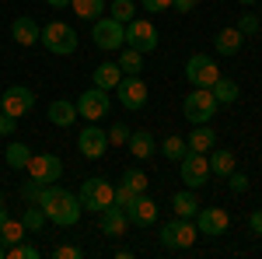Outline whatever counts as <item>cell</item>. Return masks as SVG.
Instances as JSON below:
<instances>
[{
	"instance_id": "cell-2",
	"label": "cell",
	"mask_w": 262,
	"mask_h": 259,
	"mask_svg": "<svg viewBox=\"0 0 262 259\" xmlns=\"http://www.w3.org/2000/svg\"><path fill=\"white\" fill-rule=\"evenodd\" d=\"M217 109H221V102L213 98L210 88H192V95H185V102H182V116H185V123H192V126L210 123L217 116Z\"/></svg>"
},
{
	"instance_id": "cell-8",
	"label": "cell",
	"mask_w": 262,
	"mask_h": 259,
	"mask_svg": "<svg viewBox=\"0 0 262 259\" xmlns=\"http://www.w3.org/2000/svg\"><path fill=\"white\" fill-rule=\"evenodd\" d=\"M112 182H105V179H84L81 186V207L84 210H91V214H101L105 207H112Z\"/></svg>"
},
{
	"instance_id": "cell-20",
	"label": "cell",
	"mask_w": 262,
	"mask_h": 259,
	"mask_svg": "<svg viewBox=\"0 0 262 259\" xmlns=\"http://www.w3.org/2000/svg\"><path fill=\"white\" fill-rule=\"evenodd\" d=\"M122 81V70L119 63H98L95 70H91V84L95 88H101V91H116Z\"/></svg>"
},
{
	"instance_id": "cell-44",
	"label": "cell",
	"mask_w": 262,
	"mask_h": 259,
	"mask_svg": "<svg viewBox=\"0 0 262 259\" xmlns=\"http://www.w3.org/2000/svg\"><path fill=\"white\" fill-rule=\"evenodd\" d=\"M248 231L262 238V210H255V214H248Z\"/></svg>"
},
{
	"instance_id": "cell-28",
	"label": "cell",
	"mask_w": 262,
	"mask_h": 259,
	"mask_svg": "<svg viewBox=\"0 0 262 259\" xmlns=\"http://www.w3.org/2000/svg\"><path fill=\"white\" fill-rule=\"evenodd\" d=\"M171 207H175V214H179V217H196L200 200H196V193H192V189H182V193H175V196H171Z\"/></svg>"
},
{
	"instance_id": "cell-35",
	"label": "cell",
	"mask_w": 262,
	"mask_h": 259,
	"mask_svg": "<svg viewBox=\"0 0 262 259\" xmlns=\"http://www.w3.org/2000/svg\"><path fill=\"white\" fill-rule=\"evenodd\" d=\"M7 259H39V249L21 238V242H14V245H7Z\"/></svg>"
},
{
	"instance_id": "cell-1",
	"label": "cell",
	"mask_w": 262,
	"mask_h": 259,
	"mask_svg": "<svg viewBox=\"0 0 262 259\" xmlns=\"http://www.w3.org/2000/svg\"><path fill=\"white\" fill-rule=\"evenodd\" d=\"M39 207L46 210V217L53 221L56 228H74L77 221H81V200L74 196V193H67L60 182H53V186H42V196H39Z\"/></svg>"
},
{
	"instance_id": "cell-40",
	"label": "cell",
	"mask_w": 262,
	"mask_h": 259,
	"mask_svg": "<svg viewBox=\"0 0 262 259\" xmlns=\"http://www.w3.org/2000/svg\"><path fill=\"white\" fill-rule=\"evenodd\" d=\"M227 186H231V193H245V189H248V175H242V172L234 168V172L227 175Z\"/></svg>"
},
{
	"instance_id": "cell-21",
	"label": "cell",
	"mask_w": 262,
	"mask_h": 259,
	"mask_svg": "<svg viewBox=\"0 0 262 259\" xmlns=\"http://www.w3.org/2000/svg\"><path fill=\"white\" fill-rule=\"evenodd\" d=\"M245 46V35L238 28H221L217 32V39H213V49L221 53V56H234V53H242Z\"/></svg>"
},
{
	"instance_id": "cell-33",
	"label": "cell",
	"mask_w": 262,
	"mask_h": 259,
	"mask_svg": "<svg viewBox=\"0 0 262 259\" xmlns=\"http://www.w3.org/2000/svg\"><path fill=\"white\" fill-rule=\"evenodd\" d=\"M108 18L129 25V21L137 18V4H133V0H112V14H108Z\"/></svg>"
},
{
	"instance_id": "cell-37",
	"label": "cell",
	"mask_w": 262,
	"mask_h": 259,
	"mask_svg": "<svg viewBox=\"0 0 262 259\" xmlns=\"http://www.w3.org/2000/svg\"><path fill=\"white\" fill-rule=\"evenodd\" d=\"M105 133H108V144H112V147H122V144L129 140V126H126V123H112V130H105Z\"/></svg>"
},
{
	"instance_id": "cell-47",
	"label": "cell",
	"mask_w": 262,
	"mask_h": 259,
	"mask_svg": "<svg viewBox=\"0 0 262 259\" xmlns=\"http://www.w3.org/2000/svg\"><path fill=\"white\" fill-rule=\"evenodd\" d=\"M4 221H7V207L0 203V224H4Z\"/></svg>"
},
{
	"instance_id": "cell-43",
	"label": "cell",
	"mask_w": 262,
	"mask_h": 259,
	"mask_svg": "<svg viewBox=\"0 0 262 259\" xmlns=\"http://www.w3.org/2000/svg\"><path fill=\"white\" fill-rule=\"evenodd\" d=\"M143 11H154V14H161V11H168L171 7V0H140Z\"/></svg>"
},
{
	"instance_id": "cell-18",
	"label": "cell",
	"mask_w": 262,
	"mask_h": 259,
	"mask_svg": "<svg viewBox=\"0 0 262 259\" xmlns=\"http://www.w3.org/2000/svg\"><path fill=\"white\" fill-rule=\"evenodd\" d=\"M98 224H101V231H105V235H112V238H116V235H122V231L129 228V217H126V210H122V207L112 203V207H105V210L98 214Z\"/></svg>"
},
{
	"instance_id": "cell-24",
	"label": "cell",
	"mask_w": 262,
	"mask_h": 259,
	"mask_svg": "<svg viewBox=\"0 0 262 259\" xmlns=\"http://www.w3.org/2000/svg\"><path fill=\"white\" fill-rule=\"evenodd\" d=\"M126 147H129V154L133 158L147 161L154 151H158V144H154V137L147 133V130H137V133H129V140H126Z\"/></svg>"
},
{
	"instance_id": "cell-5",
	"label": "cell",
	"mask_w": 262,
	"mask_h": 259,
	"mask_svg": "<svg viewBox=\"0 0 262 259\" xmlns=\"http://www.w3.org/2000/svg\"><path fill=\"white\" fill-rule=\"evenodd\" d=\"M185 81H189L192 88H213V84L221 81V67H217L213 56L196 53V56L185 60Z\"/></svg>"
},
{
	"instance_id": "cell-31",
	"label": "cell",
	"mask_w": 262,
	"mask_h": 259,
	"mask_svg": "<svg viewBox=\"0 0 262 259\" xmlns=\"http://www.w3.org/2000/svg\"><path fill=\"white\" fill-rule=\"evenodd\" d=\"M21 221H25V228H28V231H39V228H46V224H49V217H46V210H42L39 203H28Z\"/></svg>"
},
{
	"instance_id": "cell-12",
	"label": "cell",
	"mask_w": 262,
	"mask_h": 259,
	"mask_svg": "<svg viewBox=\"0 0 262 259\" xmlns=\"http://www.w3.org/2000/svg\"><path fill=\"white\" fill-rule=\"evenodd\" d=\"M63 175V161L56 154H32L28 161V179L42 182V186H53V182H60Z\"/></svg>"
},
{
	"instance_id": "cell-41",
	"label": "cell",
	"mask_w": 262,
	"mask_h": 259,
	"mask_svg": "<svg viewBox=\"0 0 262 259\" xmlns=\"http://www.w3.org/2000/svg\"><path fill=\"white\" fill-rule=\"evenodd\" d=\"M53 256H56V259H81L84 252L77 249V245H56V249H53Z\"/></svg>"
},
{
	"instance_id": "cell-36",
	"label": "cell",
	"mask_w": 262,
	"mask_h": 259,
	"mask_svg": "<svg viewBox=\"0 0 262 259\" xmlns=\"http://www.w3.org/2000/svg\"><path fill=\"white\" fill-rule=\"evenodd\" d=\"M234 28H238V32H242L245 39H252V35H259V18H255V14H252V11H248V14H242V21H238V25H234Z\"/></svg>"
},
{
	"instance_id": "cell-45",
	"label": "cell",
	"mask_w": 262,
	"mask_h": 259,
	"mask_svg": "<svg viewBox=\"0 0 262 259\" xmlns=\"http://www.w3.org/2000/svg\"><path fill=\"white\" fill-rule=\"evenodd\" d=\"M196 7V0H171V11H182V14H189Z\"/></svg>"
},
{
	"instance_id": "cell-39",
	"label": "cell",
	"mask_w": 262,
	"mask_h": 259,
	"mask_svg": "<svg viewBox=\"0 0 262 259\" xmlns=\"http://www.w3.org/2000/svg\"><path fill=\"white\" fill-rule=\"evenodd\" d=\"M21 196H25V203H39V196H42V182L28 179L25 186H21Z\"/></svg>"
},
{
	"instance_id": "cell-4",
	"label": "cell",
	"mask_w": 262,
	"mask_h": 259,
	"mask_svg": "<svg viewBox=\"0 0 262 259\" xmlns=\"http://www.w3.org/2000/svg\"><path fill=\"white\" fill-rule=\"evenodd\" d=\"M95 28H91V39H95V46L98 49H105V53H119L122 46H126V25L116 18H98L91 21Z\"/></svg>"
},
{
	"instance_id": "cell-13",
	"label": "cell",
	"mask_w": 262,
	"mask_h": 259,
	"mask_svg": "<svg viewBox=\"0 0 262 259\" xmlns=\"http://www.w3.org/2000/svg\"><path fill=\"white\" fill-rule=\"evenodd\" d=\"M116 91H119V102L129 109V112H137V109L147 105V84L140 81V74H122Z\"/></svg>"
},
{
	"instance_id": "cell-15",
	"label": "cell",
	"mask_w": 262,
	"mask_h": 259,
	"mask_svg": "<svg viewBox=\"0 0 262 259\" xmlns=\"http://www.w3.org/2000/svg\"><path fill=\"white\" fill-rule=\"evenodd\" d=\"M77 147L88 161H98L105 151H108V133L101 126H84V133L77 137Z\"/></svg>"
},
{
	"instance_id": "cell-19",
	"label": "cell",
	"mask_w": 262,
	"mask_h": 259,
	"mask_svg": "<svg viewBox=\"0 0 262 259\" xmlns=\"http://www.w3.org/2000/svg\"><path fill=\"white\" fill-rule=\"evenodd\" d=\"M185 147L196 151V154H210V151L217 147V133H213L206 123H200V126H192V133L185 137Z\"/></svg>"
},
{
	"instance_id": "cell-49",
	"label": "cell",
	"mask_w": 262,
	"mask_h": 259,
	"mask_svg": "<svg viewBox=\"0 0 262 259\" xmlns=\"http://www.w3.org/2000/svg\"><path fill=\"white\" fill-rule=\"evenodd\" d=\"M238 4H245V7H252V4H255V0H238Z\"/></svg>"
},
{
	"instance_id": "cell-30",
	"label": "cell",
	"mask_w": 262,
	"mask_h": 259,
	"mask_svg": "<svg viewBox=\"0 0 262 259\" xmlns=\"http://www.w3.org/2000/svg\"><path fill=\"white\" fill-rule=\"evenodd\" d=\"M25 231H28V228H25V221H4V224H0V242H4V245H14V242H21L25 238Z\"/></svg>"
},
{
	"instance_id": "cell-10",
	"label": "cell",
	"mask_w": 262,
	"mask_h": 259,
	"mask_svg": "<svg viewBox=\"0 0 262 259\" xmlns=\"http://www.w3.org/2000/svg\"><path fill=\"white\" fill-rule=\"evenodd\" d=\"M179 175L185 182V189H203L206 179H210V165H206V154H196L189 151L185 158L179 161Z\"/></svg>"
},
{
	"instance_id": "cell-7",
	"label": "cell",
	"mask_w": 262,
	"mask_h": 259,
	"mask_svg": "<svg viewBox=\"0 0 262 259\" xmlns=\"http://www.w3.org/2000/svg\"><path fill=\"white\" fill-rule=\"evenodd\" d=\"M77 116H84L88 123H98V119H105L108 116V109H112V98H108V91H101V88H88L84 95H77Z\"/></svg>"
},
{
	"instance_id": "cell-17",
	"label": "cell",
	"mask_w": 262,
	"mask_h": 259,
	"mask_svg": "<svg viewBox=\"0 0 262 259\" xmlns=\"http://www.w3.org/2000/svg\"><path fill=\"white\" fill-rule=\"evenodd\" d=\"M39 35H42V28H39V21H35V18L21 14V18L11 21V39L18 42V46H35Z\"/></svg>"
},
{
	"instance_id": "cell-42",
	"label": "cell",
	"mask_w": 262,
	"mask_h": 259,
	"mask_svg": "<svg viewBox=\"0 0 262 259\" xmlns=\"http://www.w3.org/2000/svg\"><path fill=\"white\" fill-rule=\"evenodd\" d=\"M14 130H18V119L7 116V112H0V137H11Z\"/></svg>"
},
{
	"instance_id": "cell-38",
	"label": "cell",
	"mask_w": 262,
	"mask_h": 259,
	"mask_svg": "<svg viewBox=\"0 0 262 259\" xmlns=\"http://www.w3.org/2000/svg\"><path fill=\"white\" fill-rule=\"evenodd\" d=\"M137 196V193H133V189H129V186H116V189H112V203H116V207H122V210H126V207H129V200Z\"/></svg>"
},
{
	"instance_id": "cell-25",
	"label": "cell",
	"mask_w": 262,
	"mask_h": 259,
	"mask_svg": "<svg viewBox=\"0 0 262 259\" xmlns=\"http://www.w3.org/2000/svg\"><path fill=\"white\" fill-rule=\"evenodd\" d=\"M210 91H213V98L221 102V105H234V102L242 98V88H238L231 77H224V74H221V81H217Z\"/></svg>"
},
{
	"instance_id": "cell-23",
	"label": "cell",
	"mask_w": 262,
	"mask_h": 259,
	"mask_svg": "<svg viewBox=\"0 0 262 259\" xmlns=\"http://www.w3.org/2000/svg\"><path fill=\"white\" fill-rule=\"evenodd\" d=\"M206 165H210V175L227 179V175L234 172V165H238V161H234V151H227V147H224V151H210V154H206Z\"/></svg>"
},
{
	"instance_id": "cell-11",
	"label": "cell",
	"mask_w": 262,
	"mask_h": 259,
	"mask_svg": "<svg viewBox=\"0 0 262 259\" xmlns=\"http://www.w3.org/2000/svg\"><path fill=\"white\" fill-rule=\"evenodd\" d=\"M126 46L129 49H140V53H154L158 49V28L143 18H133L126 25Z\"/></svg>"
},
{
	"instance_id": "cell-32",
	"label": "cell",
	"mask_w": 262,
	"mask_h": 259,
	"mask_svg": "<svg viewBox=\"0 0 262 259\" xmlns=\"http://www.w3.org/2000/svg\"><path fill=\"white\" fill-rule=\"evenodd\" d=\"M161 154H164L168 161H182L185 154H189V147H185V140H182V137H164Z\"/></svg>"
},
{
	"instance_id": "cell-46",
	"label": "cell",
	"mask_w": 262,
	"mask_h": 259,
	"mask_svg": "<svg viewBox=\"0 0 262 259\" xmlns=\"http://www.w3.org/2000/svg\"><path fill=\"white\" fill-rule=\"evenodd\" d=\"M49 7H56V11H63V7H70V0H46Z\"/></svg>"
},
{
	"instance_id": "cell-29",
	"label": "cell",
	"mask_w": 262,
	"mask_h": 259,
	"mask_svg": "<svg viewBox=\"0 0 262 259\" xmlns=\"http://www.w3.org/2000/svg\"><path fill=\"white\" fill-rule=\"evenodd\" d=\"M116 63H119L122 74H140V70H143V53H140V49L122 46V49H119V60H116Z\"/></svg>"
},
{
	"instance_id": "cell-48",
	"label": "cell",
	"mask_w": 262,
	"mask_h": 259,
	"mask_svg": "<svg viewBox=\"0 0 262 259\" xmlns=\"http://www.w3.org/2000/svg\"><path fill=\"white\" fill-rule=\"evenodd\" d=\"M4 256H7V245H4V242H0V259H4Z\"/></svg>"
},
{
	"instance_id": "cell-3",
	"label": "cell",
	"mask_w": 262,
	"mask_h": 259,
	"mask_svg": "<svg viewBox=\"0 0 262 259\" xmlns=\"http://www.w3.org/2000/svg\"><path fill=\"white\" fill-rule=\"evenodd\" d=\"M39 42L53 56H70V53H77V32H74L70 25H63V21H49V25L42 28Z\"/></svg>"
},
{
	"instance_id": "cell-14",
	"label": "cell",
	"mask_w": 262,
	"mask_h": 259,
	"mask_svg": "<svg viewBox=\"0 0 262 259\" xmlns=\"http://www.w3.org/2000/svg\"><path fill=\"white\" fill-rule=\"evenodd\" d=\"M227 228H231V217H227L224 207H203V210H196V231L200 235H224Z\"/></svg>"
},
{
	"instance_id": "cell-6",
	"label": "cell",
	"mask_w": 262,
	"mask_h": 259,
	"mask_svg": "<svg viewBox=\"0 0 262 259\" xmlns=\"http://www.w3.org/2000/svg\"><path fill=\"white\" fill-rule=\"evenodd\" d=\"M161 245H164V249H171V252H182V249L196 245V224H192L189 217L168 221V224L161 228Z\"/></svg>"
},
{
	"instance_id": "cell-27",
	"label": "cell",
	"mask_w": 262,
	"mask_h": 259,
	"mask_svg": "<svg viewBox=\"0 0 262 259\" xmlns=\"http://www.w3.org/2000/svg\"><path fill=\"white\" fill-rule=\"evenodd\" d=\"M70 11L81 21H98L105 11V0H70Z\"/></svg>"
},
{
	"instance_id": "cell-9",
	"label": "cell",
	"mask_w": 262,
	"mask_h": 259,
	"mask_svg": "<svg viewBox=\"0 0 262 259\" xmlns=\"http://www.w3.org/2000/svg\"><path fill=\"white\" fill-rule=\"evenodd\" d=\"M32 105H35V95L25 88V84H11L7 91H0V112H7V116H28L32 112Z\"/></svg>"
},
{
	"instance_id": "cell-50",
	"label": "cell",
	"mask_w": 262,
	"mask_h": 259,
	"mask_svg": "<svg viewBox=\"0 0 262 259\" xmlns=\"http://www.w3.org/2000/svg\"><path fill=\"white\" fill-rule=\"evenodd\" d=\"M0 203H4V193H0Z\"/></svg>"
},
{
	"instance_id": "cell-34",
	"label": "cell",
	"mask_w": 262,
	"mask_h": 259,
	"mask_svg": "<svg viewBox=\"0 0 262 259\" xmlns=\"http://www.w3.org/2000/svg\"><path fill=\"white\" fill-rule=\"evenodd\" d=\"M122 186H129L133 193H147V175H143L140 168H126L122 172Z\"/></svg>"
},
{
	"instance_id": "cell-22",
	"label": "cell",
	"mask_w": 262,
	"mask_h": 259,
	"mask_svg": "<svg viewBox=\"0 0 262 259\" xmlns=\"http://www.w3.org/2000/svg\"><path fill=\"white\" fill-rule=\"evenodd\" d=\"M49 123H56L60 130L74 126V123H77V105L67 102V98H56L53 105H49Z\"/></svg>"
},
{
	"instance_id": "cell-16",
	"label": "cell",
	"mask_w": 262,
	"mask_h": 259,
	"mask_svg": "<svg viewBox=\"0 0 262 259\" xmlns=\"http://www.w3.org/2000/svg\"><path fill=\"white\" fill-rule=\"evenodd\" d=\"M126 217H129V224L147 228V224H154V221H158V203L147 196V193H137V196L129 200V207H126Z\"/></svg>"
},
{
	"instance_id": "cell-26",
	"label": "cell",
	"mask_w": 262,
	"mask_h": 259,
	"mask_svg": "<svg viewBox=\"0 0 262 259\" xmlns=\"http://www.w3.org/2000/svg\"><path fill=\"white\" fill-rule=\"evenodd\" d=\"M4 158L11 168H28V161H32V147L28 144H21V140H11L7 144V151H4Z\"/></svg>"
}]
</instances>
